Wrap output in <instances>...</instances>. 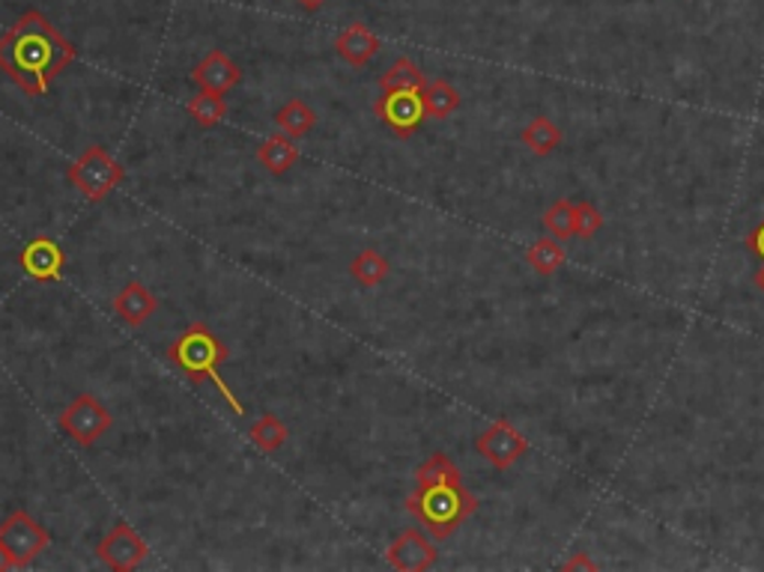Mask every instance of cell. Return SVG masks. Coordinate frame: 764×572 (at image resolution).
Here are the masks:
<instances>
[{"instance_id":"cell-1","label":"cell","mask_w":764,"mask_h":572,"mask_svg":"<svg viewBox=\"0 0 764 572\" xmlns=\"http://www.w3.org/2000/svg\"><path fill=\"white\" fill-rule=\"evenodd\" d=\"M75 45L40 10H28L0 36V72L28 96H45L73 66Z\"/></svg>"},{"instance_id":"cell-2","label":"cell","mask_w":764,"mask_h":572,"mask_svg":"<svg viewBox=\"0 0 764 572\" xmlns=\"http://www.w3.org/2000/svg\"><path fill=\"white\" fill-rule=\"evenodd\" d=\"M167 361H171V367L179 370L183 376L197 382V385H200V382H212L218 394H221V399L228 403V409L233 411V415H245L237 394L230 391V385L225 378L218 376V367L228 361V346L212 334V328L204 326V322H192V326L167 346Z\"/></svg>"},{"instance_id":"cell-3","label":"cell","mask_w":764,"mask_h":572,"mask_svg":"<svg viewBox=\"0 0 764 572\" xmlns=\"http://www.w3.org/2000/svg\"><path fill=\"white\" fill-rule=\"evenodd\" d=\"M406 510L422 521V528L434 540H448L469 516H476L478 498L463 483H436V486H415L406 498Z\"/></svg>"},{"instance_id":"cell-4","label":"cell","mask_w":764,"mask_h":572,"mask_svg":"<svg viewBox=\"0 0 764 572\" xmlns=\"http://www.w3.org/2000/svg\"><path fill=\"white\" fill-rule=\"evenodd\" d=\"M66 179L90 204H99L108 195H114L117 185L125 179V170L114 155H108L105 146H90L66 167Z\"/></svg>"},{"instance_id":"cell-5","label":"cell","mask_w":764,"mask_h":572,"mask_svg":"<svg viewBox=\"0 0 764 572\" xmlns=\"http://www.w3.org/2000/svg\"><path fill=\"white\" fill-rule=\"evenodd\" d=\"M52 542V534L42 528L28 510H12L0 521V546L15 570L31 566Z\"/></svg>"},{"instance_id":"cell-6","label":"cell","mask_w":764,"mask_h":572,"mask_svg":"<svg viewBox=\"0 0 764 572\" xmlns=\"http://www.w3.org/2000/svg\"><path fill=\"white\" fill-rule=\"evenodd\" d=\"M111 427H114L111 411L94 394H78L61 415V429L78 448H94Z\"/></svg>"},{"instance_id":"cell-7","label":"cell","mask_w":764,"mask_h":572,"mask_svg":"<svg viewBox=\"0 0 764 572\" xmlns=\"http://www.w3.org/2000/svg\"><path fill=\"white\" fill-rule=\"evenodd\" d=\"M476 450L493 469L507 471L528 453V439L507 418L493 420L484 432H478Z\"/></svg>"},{"instance_id":"cell-8","label":"cell","mask_w":764,"mask_h":572,"mask_svg":"<svg viewBox=\"0 0 764 572\" xmlns=\"http://www.w3.org/2000/svg\"><path fill=\"white\" fill-rule=\"evenodd\" d=\"M373 113L380 117L385 129L394 134V138H413L422 123L427 120V111H424L422 90L410 92H382L380 99L373 102Z\"/></svg>"},{"instance_id":"cell-9","label":"cell","mask_w":764,"mask_h":572,"mask_svg":"<svg viewBox=\"0 0 764 572\" xmlns=\"http://www.w3.org/2000/svg\"><path fill=\"white\" fill-rule=\"evenodd\" d=\"M96 554H99V561L105 566H111L117 572H129L138 570L150 558V546H146L144 537L134 531V528L120 521L114 531L102 537V542L96 546Z\"/></svg>"},{"instance_id":"cell-10","label":"cell","mask_w":764,"mask_h":572,"mask_svg":"<svg viewBox=\"0 0 764 572\" xmlns=\"http://www.w3.org/2000/svg\"><path fill=\"white\" fill-rule=\"evenodd\" d=\"M19 266L31 280L40 284H54L61 280L63 268H66V254L63 248L54 242L52 235H36L19 251Z\"/></svg>"},{"instance_id":"cell-11","label":"cell","mask_w":764,"mask_h":572,"mask_svg":"<svg viewBox=\"0 0 764 572\" xmlns=\"http://www.w3.org/2000/svg\"><path fill=\"white\" fill-rule=\"evenodd\" d=\"M385 561L392 563L394 570L424 572L430 570V566H436L439 552H436L434 537H427V534L418 531V528H410V531H403L401 537L392 542Z\"/></svg>"},{"instance_id":"cell-12","label":"cell","mask_w":764,"mask_h":572,"mask_svg":"<svg viewBox=\"0 0 764 572\" xmlns=\"http://www.w3.org/2000/svg\"><path fill=\"white\" fill-rule=\"evenodd\" d=\"M192 81L197 84V90L221 92L225 96V92L233 90L242 81V69L225 52H209L204 61L197 63L195 72H192Z\"/></svg>"},{"instance_id":"cell-13","label":"cell","mask_w":764,"mask_h":572,"mask_svg":"<svg viewBox=\"0 0 764 572\" xmlns=\"http://www.w3.org/2000/svg\"><path fill=\"white\" fill-rule=\"evenodd\" d=\"M382 42L376 33H371V28H364L362 21H356L350 28H343L335 40V52L341 57L343 63H350L356 69H362L368 63L380 54Z\"/></svg>"},{"instance_id":"cell-14","label":"cell","mask_w":764,"mask_h":572,"mask_svg":"<svg viewBox=\"0 0 764 572\" xmlns=\"http://www.w3.org/2000/svg\"><path fill=\"white\" fill-rule=\"evenodd\" d=\"M111 310L123 319L129 328H141L146 319L159 310V298L146 289L141 280H129L111 301Z\"/></svg>"},{"instance_id":"cell-15","label":"cell","mask_w":764,"mask_h":572,"mask_svg":"<svg viewBox=\"0 0 764 572\" xmlns=\"http://www.w3.org/2000/svg\"><path fill=\"white\" fill-rule=\"evenodd\" d=\"M520 141L526 146L528 153L537 155V158H547L565 143V134L558 129V123H553L549 117H535L532 123L520 132Z\"/></svg>"},{"instance_id":"cell-16","label":"cell","mask_w":764,"mask_h":572,"mask_svg":"<svg viewBox=\"0 0 764 572\" xmlns=\"http://www.w3.org/2000/svg\"><path fill=\"white\" fill-rule=\"evenodd\" d=\"M526 263L532 266V272L541 277H553L556 272H561V266L568 263V254L558 242L556 235H544V239H535L532 245L526 248Z\"/></svg>"},{"instance_id":"cell-17","label":"cell","mask_w":764,"mask_h":572,"mask_svg":"<svg viewBox=\"0 0 764 572\" xmlns=\"http://www.w3.org/2000/svg\"><path fill=\"white\" fill-rule=\"evenodd\" d=\"M258 162L272 176H284L293 164L299 162V150L293 146V138H287V134H272L269 141L258 146Z\"/></svg>"},{"instance_id":"cell-18","label":"cell","mask_w":764,"mask_h":572,"mask_svg":"<svg viewBox=\"0 0 764 572\" xmlns=\"http://www.w3.org/2000/svg\"><path fill=\"white\" fill-rule=\"evenodd\" d=\"M422 99L424 111H427V117H434V120H448L460 108V102H463L460 90H457L455 84L445 81V78H436V81L427 84L422 90Z\"/></svg>"},{"instance_id":"cell-19","label":"cell","mask_w":764,"mask_h":572,"mask_svg":"<svg viewBox=\"0 0 764 572\" xmlns=\"http://www.w3.org/2000/svg\"><path fill=\"white\" fill-rule=\"evenodd\" d=\"M275 123H279V129L287 134V138L299 141V138L314 132V125H317V113H314V108H310L308 102H302V99H290V102L275 113Z\"/></svg>"},{"instance_id":"cell-20","label":"cell","mask_w":764,"mask_h":572,"mask_svg":"<svg viewBox=\"0 0 764 572\" xmlns=\"http://www.w3.org/2000/svg\"><path fill=\"white\" fill-rule=\"evenodd\" d=\"M541 224L549 235H556L558 242H568L577 235V204L568 197H558L549 204V209L541 218Z\"/></svg>"},{"instance_id":"cell-21","label":"cell","mask_w":764,"mask_h":572,"mask_svg":"<svg viewBox=\"0 0 764 572\" xmlns=\"http://www.w3.org/2000/svg\"><path fill=\"white\" fill-rule=\"evenodd\" d=\"M389 272H392V263H389V260H385L380 251H373V248H364L362 254L352 256V263H350L352 280H356V284L368 286V289L380 286L382 280L389 277Z\"/></svg>"},{"instance_id":"cell-22","label":"cell","mask_w":764,"mask_h":572,"mask_svg":"<svg viewBox=\"0 0 764 572\" xmlns=\"http://www.w3.org/2000/svg\"><path fill=\"white\" fill-rule=\"evenodd\" d=\"M382 92H410V90H424L427 87V78L424 72L415 66L410 57H397V61L389 66V72L380 78Z\"/></svg>"},{"instance_id":"cell-23","label":"cell","mask_w":764,"mask_h":572,"mask_svg":"<svg viewBox=\"0 0 764 572\" xmlns=\"http://www.w3.org/2000/svg\"><path fill=\"white\" fill-rule=\"evenodd\" d=\"M188 117L195 120L200 129H216L225 113H228V102L221 92H209V90H197L195 99H188Z\"/></svg>"},{"instance_id":"cell-24","label":"cell","mask_w":764,"mask_h":572,"mask_svg":"<svg viewBox=\"0 0 764 572\" xmlns=\"http://www.w3.org/2000/svg\"><path fill=\"white\" fill-rule=\"evenodd\" d=\"M249 436H251V441H254V444L263 450V453H275V450H281L284 444H287L290 429H287V424H284V420L275 418L272 411H266V415H260V418L251 424Z\"/></svg>"},{"instance_id":"cell-25","label":"cell","mask_w":764,"mask_h":572,"mask_svg":"<svg viewBox=\"0 0 764 572\" xmlns=\"http://www.w3.org/2000/svg\"><path fill=\"white\" fill-rule=\"evenodd\" d=\"M436 483H463V474L448 453H434L415 471V486H436Z\"/></svg>"},{"instance_id":"cell-26","label":"cell","mask_w":764,"mask_h":572,"mask_svg":"<svg viewBox=\"0 0 764 572\" xmlns=\"http://www.w3.org/2000/svg\"><path fill=\"white\" fill-rule=\"evenodd\" d=\"M607 218L591 200H577V235L579 239H594L603 230Z\"/></svg>"},{"instance_id":"cell-27","label":"cell","mask_w":764,"mask_h":572,"mask_svg":"<svg viewBox=\"0 0 764 572\" xmlns=\"http://www.w3.org/2000/svg\"><path fill=\"white\" fill-rule=\"evenodd\" d=\"M744 245H746V251H750V254H755L764 263V221L762 224H755L753 230L746 233Z\"/></svg>"},{"instance_id":"cell-28","label":"cell","mask_w":764,"mask_h":572,"mask_svg":"<svg viewBox=\"0 0 764 572\" xmlns=\"http://www.w3.org/2000/svg\"><path fill=\"white\" fill-rule=\"evenodd\" d=\"M561 570H574V572H577V570H586V572H594V570H598V561H591V558H589V552H577V554H574V558H568V561H565V563H561Z\"/></svg>"},{"instance_id":"cell-29","label":"cell","mask_w":764,"mask_h":572,"mask_svg":"<svg viewBox=\"0 0 764 572\" xmlns=\"http://www.w3.org/2000/svg\"><path fill=\"white\" fill-rule=\"evenodd\" d=\"M299 3H302V7H305V10L314 12V10H320L326 0H299Z\"/></svg>"},{"instance_id":"cell-30","label":"cell","mask_w":764,"mask_h":572,"mask_svg":"<svg viewBox=\"0 0 764 572\" xmlns=\"http://www.w3.org/2000/svg\"><path fill=\"white\" fill-rule=\"evenodd\" d=\"M0 570H12L10 558H7V552H3V546H0Z\"/></svg>"},{"instance_id":"cell-31","label":"cell","mask_w":764,"mask_h":572,"mask_svg":"<svg viewBox=\"0 0 764 572\" xmlns=\"http://www.w3.org/2000/svg\"><path fill=\"white\" fill-rule=\"evenodd\" d=\"M755 286H758V289H762V293H764V266L758 268V272H755Z\"/></svg>"}]
</instances>
